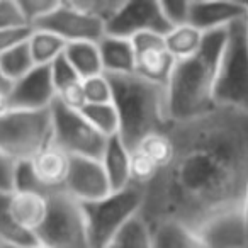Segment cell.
I'll return each mask as SVG.
<instances>
[{"label":"cell","instance_id":"6da1fadb","mask_svg":"<svg viewBox=\"0 0 248 248\" xmlns=\"http://www.w3.org/2000/svg\"><path fill=\"white\" fill-rule=\"evenodd\" d=\"M170 163L143 189L148 228L173 223L196 231L223 211L248 204V110L216 107L170 123Z\"/></svg>","mask_w":248,"mask_h":248},{"label":"cell","instance_id":"7a4b0ae2","mask_svg":"<svg viewBox=\"0 0 248 248\" xmlns=\"http://www.w3.org/2000/svg\"><path fill=\"white\" fill-rule=\"evenodd\" d=\"M224 36L226 29L207 32L196 55L175 62L165 85L170 123L196 119L216 109L214 83Z\"/></svg>","mask_w":248,"mask_h":248},{"label":"cell","instance_id":"3957f363","mask_svg":"<svg viewBox=\"0 0 248 248\" xmlns=\"http://www.w3.org/2000/svg\"><path fill=\"white\" fill-rule=\"evenodd\" d=\"M106 77L112 90L110 104L119 121L117 136L129 152L146 136L169 129L165 87L148 82L135 73Z\"/></svg>","mask_w":248,"mask_h":248},{"label":"cell","instance_id":"277c9868","mask_svg":"<svg viewBox=\"0 0 248 248\" xmlns=\"http://www.w3.org/2000/svg\"><path fill=\"white\" fill-rule=\"evenodd\" d=\"M214 106L248 110V19L226 28L214 83Z\"/></svg>","mask_w":248,"mask_h":248},{"label":"cell","instance_id":"5b68a950","mask_svg":"<svg viewBox=\"0 0 248 248\" xmlns=\"http://www.w3.org/2000/svg\"><path fill=\"white\" fill-rule=\"evenodd\" d=\"M141 206L143 189L133 184L99 201L80 204L90 248L107 247L126 224L140 216Z\"/></svg>","mask_w":248,"mask_h":248},{"label":"cell","instance_id":"8992f818","mask_svg":"<svg viewBox=\"0 0 248 248\" xmlns=\"http://www.w3.org/2000/svg\"><path fill=\"white\" fill-rule=\"evenodd\" d=\"M51 143L49 109H9L0 116V152L12 162H28Z\"/></svg>","mask_w":248,"mask_h":248},{"label":"cell","instance_id":"52a82bcc","mask_svg":"<svg viewBox=\"0 0 248 248\" xmlns=\"http://www.w3.org/2000/svg\"><path fill=\"white\" fill-rule=\"evenodd\" d=\"M34 234L43 248H90L82 207L63 190L48 194V213Z\"/></svg>","mask_w":248,"mask_h":248},{"label":"cell","instance_id":"ba28073f","mask_svg":"<svg viewBox=\"0 0 248 248\" xmlns=\"http://www.w3.org/2000/svg\"><path fill=\"white\" fill-rule=\"evenodd\" d=\"M53 145L68 156L100 160L107 138L90 126L80 110H72L55 100L49 107Z\"/></svg>","mask_w":248,"mask_h":248},{"label":"cell","instance_id":"9c48e42d","mask_svg":"<svg viewBox=\"0 0 248 248\" xmlns=\"http://www.w3.org/2000/svg\"><path fill=\"white\" fill-rule=\"evenodd\" d=\"M32 29H43L70 43H99L104 36V24L85 12L75 0H60L58 5Z\"/></svg>","mask_w":248,"mask_h":248},{"label":"cell","instance_id":"30bf717a","mask_svg":"<svg viewBox=\"0 0 248 248\" xmlns=\"http://www.w3.org/2000/svg\"><path fill=\"white\" fill-rule=\"evenodd\" d=\"M170 31L160 9V2L153 0H129L121 2L114 16L104 26V34L131 39L138 34L165 36Z\"/></svg>","mask_w":248,"mask_h":248},{"label":"cell","instance_id":"8fae6325","mask_svg":"<svg viewBox=\"0 0 248 248\" xmlns=\"http://www.w3.org/2000/svg\"><path fill=\"white\" fill-rule=\"evenodd\" d=\"M192 233L204 248H248L247 206L223 211Z\"/></svg>","mask_w":248,"mask_h":248},{"label":"cell","instance_id":"7c38bea8","mask_svg":"<svg viewBox=\"0 0 248 248\" xmlns=\"http://www.w3.org/2000/svg\"><path fill=\"white\" fill-rule=\"evenodd\" d=\"M63 192H66L78 204H87L102 199L112 190L99 160L70 156Z\"/></svg>","mask_w":248,"mask_h":248},{"label":"cell","instance_id":"4fadbf2b","mask_svg":"<svg viewBox=\"0 0 248 248\" xmlns=\"http://www.w3.org/2000/svg\"><path fill=\"white\" fill-rule=\"evenodd\" d=\"M129 41L135 53V75L165 87L175 60L167 51L163 36L145 32L135 36Z\"/></svg>","mask_w":248,"mask_h":248},{"label":"cell","instance_id":"5bb4252c","mask_svg":"<svg viewBox=\"0 0 248 248\" xmlns=\"http://www.w3.org/2000/svg\"><path fill=\"white\" fill-rule=\"evenodd\" d=\"M49 66H32L24 77L16 80L9 90L11 109L21 110H46L55 102Z\"/></svg>","mask_w":248,"mask_h":248},{"label":"cell","instance_id":"9a60e30c","mask_svg":"<svg viewBox=\"0 0 248 248\" xmlns=\"http://www.w3.org/2000/svg\"><path fill=\"white\" fill-rule=\"evenodd\" d=\"M248 19V5L243 2H189L187 24L202 34L230 28Z\"/></svg>","mask_w":248,"mask_h":248},{"label":"cell","instance_id":"2e32d148","mask_svg":"<svg viewBox=\"0 0 248 248\" xmlns=\"http://www.w3.org/2000/svg\"><path fill=\"white\" fill-rule=\"evenodd\" d=\"M29 162L34 170L36 179L46 194L63 190V184L70 167V156L66 153H63L51 143L36 156H32Z\"/></svg>","mask_w":248,"mask_h":248},{"label":"cell","instance_id":"e0dca14e","mask_svg":"<svg viewBox=\"0 0 248 248\" xmlns=\"http://www.w3.org/2000/svg\"><path fill=\"white\" fill-rule=\"evenodd\" d=\"M7 206L19 226L36 233L48 213V194L11 192L7 196Z\"/></svg>","mask_w":248,"mask_h":248},{"label":"cell","instance_id":"ac0fdd59","mask_svg":"<svg viewBox=\"0 0 248 248\" xmlns=\"http://www.w3.org/2000/svg\"><path fill=\"white\" fill-rule=\"evenodd\" d=\"M99 56L104 75H131L135 73V53L129 39L102 36L99 43Z\"/></svg>","mask_w":248,"mask_h":248},{"label":"cell","instance_id":"d6986e66","mask_svg":"<svg viewBox=\"0 0 248 248\" xmlns=\"http://www.w3.org/2000/svg\"><path fill=\"white\" fill-rule=\"evenodd\" d=\"M99 162L110 190H121L129 186V150L123 145L119 136L107 138Z\"/></svg>","mask_w":248,"mask_h":248},{"label":"cell","instance_id":"ffe728a7","mask_svg":"<svg viewBox=\"0 0 248 248\" xmlns=\"http://www.w3.org/2000/svg\"><path fill=\"white\" fill-rule=\"evenodd\" d=\"M63 56L82 80L102 73L97 43H70L66 45Z\"/></svg>","mask_w":248,"mask_h":248},{"label":"cell","instance_id":"44dd1931","mask_svg":"<svg viewBox=\"0 0 248 248\" xmlns=\"http://www.w3.org/2000/svg\"><path fill=\"white\" fill-rule=\"evenodd\" d=\"M204 34L197 31L196 28L186 24L179 26V28H172L165 36H163V43H165L167 51L170 53L175 62L186 60L194 56L202 46Z\"/></svg>","mask_w":248,"mask_h":248},{"label":"cell","instance_id":"7402d4cb","mask_svg":"<svg viewBox=\"0 0 248 248\" xmlns=\"http://www.w3.org/2000/svg\"><path fill=\"white\" fill-rule=\"evenodd\" d=\"M65 48V41L43 29H32L28 39V49L34 66H49L58 56L63 55Z\"/></svg>","mask_w":248,"mask_h":248},{"label":"cell","instance_id":"603a6c76","mask_svg":"<svg viewBox=\"0 0 248 248\" xmlns=\"http://www.w3.org/2000/svg\"><path fill=\"white\" fill-rule=\"evenodd\" d=\"M153 248H204L197 236L173 223H162L150 228Z\"/></svg>","mask_w":248,"mask_h":248},{"label":"cell","instance_id":"cb8c5ba5","mask_svg":"<svg viewBox=\"0 0 248 248\" xmlns=\"http://www.w3.org/2000/svg\"><path fill=\"white\" fill-rule=\"evenodd\" d=\"M9 194H0V247H36V234L14 221L7 206Z\"/></svg>","mask_w":248,"mask_h":248},{"label":"cell","instance_id":"d4e9b609","mask_svg":"<svg viewBox=\"0 0 248 248\" xmlns=\"http://www.w3.org/2000/svg\"><path fill=\"white\" fill-rule=\"evenodd\" d=\"M80 114L104 138L117 136L119 121H117V114L112 104H85L80 109Z\"/></svg>","mask_w":248,"mask_h":248},{"label":"cell","instance_id":"484cf974","mask_svg":"<svg viewBox=\"0 0 248 248\" xmlns=\"http://www.w3.org/2000/svg\"><path fill=\"white\" fill-rule=\"evenodd\" d=\"M135 150L148 156L158 170H163L173 156V141L169 135V129H167V131L153 133V135L143 138Z\"/></svg>","mask_w":248,"mask_h":248},{"label":"cell","instance_id":"4316f807","mask_svg":"<svg viewBox=\"0 0 248 248\" xmlns=\"http://www.w3.org/2000/svg\"><path fill=\"white\" fill-rule=\"evenodd\" d=\"M104 248H153L150 228L140 216L135 217Z\"/></svg>","mask_w":248,"mask_h":248},{"label":"cell","instance_id":"83f0119b","mask_svg":"<svg viewBox=\"0 0 248 248\" xmlns=\"http://www.w3.org/2000/svg\"><path fill=\"white\" fill-rule=\"evenodd\" d=\"M32 66H34V63L31 60V55H29L28 43L0 55V72L11 82V85L16 80L24 77Z\"/></svg>","mask_w":248,"mask_h":248},{"label":"cell","instance_id":"f1b7e54d","mask_svg":"<svg viewBox=\"0 0 248 248\" xmlns=\"http://www.w3.org/2000/svg\"><path fill=\"white\" fill-rule=\"evenodd\" d=\"M158 172L160 170L156 169L155 163L141 152H138V150L129 152V184L145 189L158 175Z\"/></svg>","mask_w":248,"mask_h":248},{"label":"cell","instance_id":"f546056e","mask_svg":"<svg viewBox=\"0 0 248 248\" xmlns=\"http://www.w3.org/2000/svg\"><path fill=\"white\" fill-rule=\"evenodd\" d=\"M82 89L85 104H110L112 100L109 78L104 73L82 80Z\"/></svg>","mask_w":248,"mask_h":248},{"label":"cell","instance_id":"4dcf8cb0","mask_svg":"<svg viewBox=\"0 0 248 248\" xmlns=\"http://www.w3.org/2000/svg\"><path fill=\"white\" fill-rule=\"evenodd\" d=\"M12 192H39L46 194L43 190L41 184L38 182L34 175V170L31 162H16L14 173H12Z\"/></svg>","mask_w":248,"mask_h":248},{"label":"cell","instance_id":"1f68e13d","mask_svg":"<svg viewBox=\"0 0 248 248\" xmlns=\"http://www.w3.org/2000/svg\"><path fill=\"white\" fill-rule=\"evenodd\" d=\"M58 2L60 0H17V5L26 24L29 28H34L58 5Z\"/></svg>","mask_w":248,"mask_h":248},{"label":"cell","instance_id":"d6a6232c","mask_svg":"<svg viewBox=\"0 0 248 248\" xmlns=\"http://www.w3.org/2000/svg\"><path fill=\"white\" fill-rule=\"evenodd\" d=\"M49 73H51V80H53V87H55V93L60 90L66 89L70 85H75V83L82 82L77 72L72 68L68 62H66L65 56H58L55 62L49 65Z\"/></svg>","mask_w":248,"mask_h":248},{"label":"cell","instance_id":"836d02e7","mask_svg":"<svg viewBox=\"0 0 248 248\" xmlns=\"http://www.w3.org/2000/svg\"><path fill=\"white\" fill-rule=\"evenodd\" d=\"M160 9L169 28H179L187 24L189 17V2H160Z\"/></svg>","mask_w":248,"mask_h":248},{"label":"cell","instance_id":"e575fe53","mask_svg":"<svg viewBox=\"0 0 248 248\" xmlns=\"http://www.w3.org/2000/svg\"><path fill=\"white\" fill-rule=\"evenodd\" d=\"M28 26L21 14L17 0H0V31Z\"/></svg>","mask_w":248,"mask_h":248},{"label":"cell","instance_id":"d590c367","mask_svg":"<svg viewBox=\"0 0 248 248\" xmlns=\"http://www.w3.org/2000/svg\"><path fill=\"white\" fill-rule=\"evenodd\" d=\"M32 28L29 26H21V28H11V29H2L0 31V55L9 49H14L17 46L28 43L29 36H31Z\"/></svg>","mask_w":248,"mask_h":248},{"label":"cell","instance_id":"8d00e7d4","mask_svg":"<svg viewBox=\"0 0 248 248\" xmlns=\"http://www.w3.org/2000/svg\"><path fill=\"white\" fill-rule=\"evenodd\" d=\"M14 165L11 158L0 152V194L12 192V173H14Z\"/></svg>","mask_w":248,"mask_h":248},{"label":"cell","instance_id":"74e56055","mask_svg":"<svg viewBox=\"0 0 248 248\" xmlns=\"http://www.w3.org/2000/svg\"><path fill=\"white\" fill-rule=\"evenodd\" d=\"M11 109V104H9V93L7 92H0V116Z\"/></svg>","mask_w":248,"mask_h":248},{"label":"cell","instance_id":"f35d334b","mask_svg":"<svg viewBox=\"0 0 248 248\" xmlns=\"http://www.w3.org/2000/svg\"><path fill=\"white\" fill-rule=\"evenodd\" d=\"M9 90H11V82H9V80L2 75V72H0V92L9 93Z\"/></svg>","mask_w":248,"mask_h":248},{"label":"cell","instance_id":"ab89813d","mask_svg":"<svg viewBox=\"0 0 248 248\" xmlns=\"http://www.w3.org/2000/svg\"><path fill=\"white\" fill-rule=\"evenodd\" d=\"M0 248H43V247L36 245V247H0Z\"/></svg>","mask_w":248,"mask_h":248}]
</instances>
